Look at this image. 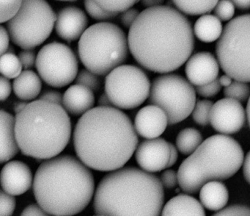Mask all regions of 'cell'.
Listing matches in <instances>:
<instances>
[{
    "instance_id": "cell-1",
    "label": "cell",
    "mask_w": 250,
    "mask_h": 216,
    "mask_svg": "<svg viewBox=\"0 0 250 216\" xmlns=\"http://www.w3.org/2000/svg\"><path fill=\"white\" fill-rule=\"evenodd\" d=\"M128 41L136 61L156 73L179 69L194 48L191 23L181 12L169 6L142 11L130 27Z\"/></svg>"
},
{
    "instance_id": "cell-2",
    "label": "cell",
    "mask_w": 250,
    "mask_h": 216,
    "mask_svg": "<svg viewBox=\"0 0 250 216\" xmlns=\"http://www.w3.org/2000/svg\"><path fill=\"white\" fill-rule=\"evenodd\" d=\"M131 119L114 107H98L81 116L74 132L77 157L87 167L99 171L121 168L138 146Z\"/></svg>"
},
{
    "instance_id": "cell-3",
    "label": "cell",
    "mask_w": 250,
    "mask_h": 216,
    "mask_svg": "<svg viewBox=\"0 0 250 216\" xmlns=\"http://www.w3.org/2000/svg\"><path fill=\"white\" fill-rule=\"evenodd\" d=\"M95 191L93 173L73 156H57L39 166L33 192L38 204L51 216H73L91 201Z\"/></svg>"
},
{
    "instance_id": "cell-4",
    "label": "cell",
    "mask_w": 250,
    "mask_h": 216,
    "mask_svg": "<svg viewBox=\"0 0 250 216\" xmlns=\"http://www.w3.org/2000/svg\"><path fill=\"white\" fill-rule=\"evenodd\" d=\"M94 196L95 213L104 216H160L165 201L160 179L134 167L104 176Z\"/></svg>"
},
{
    "instance_id": "cell-5",
    "label": "cell",
    "mask_w": 250,
    "mask_h": 216,
    "mask_svg": "<svg viewBox=\"0 0 250 216\" xmlns=\"http://www.w3.org/2000/svg\"><path fill=\"white\" fill-rule=\"evenodd\" d=\"M15 132L22 154L48 160L59 155L68 145L71 122L62 105L36 100L16 115Z\"/></svg>"
},
{
    "instance_id": "cell-6",
    "label": "cell",
    "mask_w": 250,
    "mask_h": 216,
    "mask_svg": "<svg viewBox=\"0 0 250 216\" xmlns=\"http://www.w3.org/2000/svg\"><path fill=\"white\" fill-rule=\"evenodd\" d=\"M243 163L244 151L235 139L213 135L181 163L178 170L179 186L187 193H197L207 182L232 177Z\"/></svg>"
},
{
    "instance_id": "cell-7",
    "label": "cell",
    "mask_w": 250,
    "mask_h": 216,
    "mask_svg": "<svg viewBox=\"0 0 250 216\" xmlns=\"http://www.w3.org/2000/svg\"><path fill=\"white\" fill-rule=\"evenodd\" d=\"M128 38L120 26L100 22L86 29L79 41L80 60L98 76H106L128 57Z\"/></svg>"
},
{
    "instance_id": "cell-8",
    "label": "cell",
    "mask_w": 250,
    "mask_h": 216,
    "mask_svg": "<svg viewBox=\"0 0 250 216\" xmlns=\"http://www.w3.org/2000/svg\"><path fill=\"white\" fill-rule=\"evenodd\" d=\"M220 67L237 81L250 82V14L229 21L216 46Z\"/></svg>"
},
{
    "instance_id": "cell-9",
    "label": "cell",
    "mask_w": 250,
    "mask_h": 216,
    "mask_svg": "<svg viewBox=\"0 0 250 216\" xmlns=\"http://www.w3.org/2000/svg\"><path fill=\"white\" fill-rule=\"evenodd\" d=\"M57 15L46 0H24L21 8L8 21L7 29L14 44L33 49L52 33Z\"/></svg>"
},
{
    "instance_id": "cell-10",
    "label": "cell",
    "mask_w": 250,
    "mask_h": 216,
    "mask_svg": "<svg viewBox=\"0 0 250 216\" xmlns=\"http://www.w3.org/2000/svg\"><path fill=\"white\" fill-rule=\"evenodd\" d=\"M149 101L166 113L169 124H176L192 113L197 102L196 90L180 75H161L153 81Z\"/></svg>"
},
{
    "instance_id": "cell-11",
    "label": "cell",
    "mask_w": 250,
    "mask_h": 216,
    "mask_svg": "<svg viewBox=\"0 0 250 216\" xmlns=\"http://www.w3.org/2000/svg\"><path fill=\"white\" fill-rule=\"evenodd\" d=\"M150 88L148 76L132 65L116 68L105 79V92L113 106L122 110L140 107L148 98Z\"/></svg>"
},
{
    "instance_id": "cell-12",
    "label": "cell",
    "mask_w": 250,
    "mask_h": 216,
    "mask_svg": "<svg viewBox=\"0 0 250 216\" xmlns=\"http://www.w3.org/2000/svg\"><path fill=\"white\" fill-rule=\"evenodd\" d=\"M36 66L41 78L54 88L67 86L78 74L75 53L62 43H50L42 47L38 53Z\"/></svg>"
},
{
    "instance_id": "cell-13",
    "label": "cell",
    "mask_w": 250,
    "mask_h": 216,
    "mask_svg": "<svg viewBox=\"0 0 250 216\" xmlns=\"http://www.w3.org/2000/svg\"><path fill=\"white\" fill-rule=\"evenodd\" d=\"M245 119V110L242 104L232 98H222L216 101L210 112V124L222 135H232L239 132Z\"/></svg>"
},
{
    "instance_id": "cell-14",
    "label": "cell",
    "mask_w": 250,
    "mask_h": 216,
    "mask_svg": "<svg viewBox=\"0 0 250 216\" xmlns=\"http://www.w3.org/2000/svg\"><path fill=\"white\" fill-rule=\"evenodd\" d=\"M136 160L140 167L149 173L167 168L170 156V144L163 138L143 141L136 150Z\"/></svg>"
},
{
    "instance_id": "cell-15",
    "label": "cell",
    "mask_w": 250,
    "mask_h": 216,
    "mask_svg": "<svg viewBox=\"0 0 250 216\" xmlns=\"http://www.w3.org/2000/svg\"><path fill=\"white\" fill-rule=\"evenodd\" d=\"M185 72L190 83L196 87L202 86L217 79L219 61L211 53L201 51L188 58Z\"/></svg>"
},
{
    "instance_id": "cell-16",
    "label": "cell",
    "mask_w": 250,
    "mask_h": 216,
    "mask_svg": "<svg viewBox=\"0 0 250 216\" xmlns=\"http://www.w3.org/2000/svg\"><path fill=\"white\" fill-rule=\"evenodd\" d=\"M88 19L80 7L67 6L57 15L55 29L60 38L72 42L81 38L87 29Z\"/></svg>"
},
{
    "instance_id": "cell-17",
    "label": "cell",
    "mask_w": 250,
    "mask_h": 216,
    "mask_svg": "<svg viewBox=\"0 0 250 216\" xmlns=\"http://www.w3.org/2000/svg\"><path fill=\"white\" fill-rule=\"evenodd\" d=\"M33 173L30 167L21 161H10L1 171L2 191L12 195L24 194L31 188Z\"/></svg>"
},
{
    "instance_id": "cell-18",
    "label": "cell",
    "mask_w": 250,
    "mask_h": 216,
    "mask_svg": "<svg viewBox=\"0 0 250 216\" xmlns=\"http://www.w3.org/2000/svg\"><path fill=\"white\" fill-rule=\"evenodd\" d=\"M169 123L166 113L154 104L146 106L139 110L134 120L136 132L146 139L159 138L166 130Z\"/></svg>"
},
{
    "instance_id": "cell-19",
    "label": "cell",
    "mask_w": 250,
    "mask_h": 216,
    "mask_svg": "<svg viewBox=\"0 0 250 216\" xmlns=\"http://www.w3.org/2000/svg\"><path fill=\"white\" fill-rule=\"evenodd\" d=\"M95 104L93 91L83 85H71L63 94L62 107L73 116H83L93 109Z\"/></svg>"
},
{
    "instance_id": "cell-20",
    "label": "cell",
    "mask_w": 250,
    "mask_h": 216,
    "mask_svg": "<svg viewBox=\"0 0 250 216\" xmlns=\"http://www.w3.org/2000/svg\"><path fill=\"white\" fill-rule=\"evenodd\" d=\"M0 162L7 163L14 158L20 148L15 132V119L10 113H0Z\"/></svg>"
},
{
    "instance_id": "cell-21",
    "label": "cell",
    "mask_w": 250,
    "mask_h": 216,
    "mask_svg": "<svg viewBox=\"0 0 250 216\" xmlns=\"http://www.w3.org/2000/svg\"><path fill=\"white\" fill-rule=\"evenodd\" d=\"M201 202L191 195L179 194L167 202L162 216H206Z\"/></svg>"
},
{
    "instance_id": "cell-22",
    "label": "cell",
    "mask_w": 250,
    "mask_h": 216,
    "mask_svg": "<svg viewBox=\"0 0 250 216\" xmlns=\"http://www.w3.org/2000/svg\"><path fill=\"white\" fill-rule=\"evenodd\" d=\"M200 199L205 208L219 211L228 204L229 192L220 181H211L205 184L200 190Z\"/></svg>"
},
{
    "instance_id": "cell-23",
    "label": "cell",
    "mask_w": 250,
    "mask_h": 216,
    "mask_svg": "<svg viewBox=\"0 0 250 216\" xmlns=\"http://www.w3.org/2000/svg\"><path fill=\"white\" fill-rule=\"evenodd\" d=\"M36 72L24 70L18 77L14 79L13 89L17 97L23 101L35 99L41 94L42 80Z\"/></svg>"
},
{
    "instance_id": "cell-24",
    "label": "cell",
    "mask_w": 250,
    "mask_h": 216,
    "mask_svg": "<svg viewBox=\"0 0 250 216\" xmlns=\"http://www.w3.org/2000/svg\"><path fill=\"white\" fill-rule=\"evenodd\" d=\"M223 29L222 22L216 16L205 14L196 21L194 32L200 41L211 43L219 39Z\"/></svg>"
},
{
    "instance_id": "cell-25",
    "label": "cell",
    "mask_w": 250,
    "mask_h": 216,
    "mask_svg": "<svg viewBox=\"0 0 250 216\" xmlns=\"http://www.w3.org/2000/svg\"><path fill=\"white\" fill-rule=\"evenodd\" d=\"M203 142L201 133L194 128L182 129L176 138L177 148L184 155L192 154Z\"/></svg>"
},
{
    "instance_id": "cell-26",
    "label": "cell",
    "mask_w": 250,
    "mask_h": 216,
    "mask_svg": "<svg viewBox=\"0 0 250 216\" xmlns=\"http://www.w3.org/2000/svg\"><path fill=\"white\" fill-rule=\"evenodd\" d=\"M178 10L189 15L200 16L207 14L214 9L219 0H172Z\"/></svg>"
},
{
    "instance_id": "cell-27",
    "label": "cell",
    "mask_w": 250,
    "mask_h": 216,
    "mask_svg": "<svg viewBox=\"0 0 250 216\" xmlns=\"http://www.w3.org/2000/svg\"><path fill=\"white\" fill-rule=\"evenodd\" d=\"M23 66L19 57L12 53H5L0 58V71L2 76L16 79L22 72Z\"/></svg>"
},
{
    "instance_id": "cell-28",
    "label": "cell",
    "mask_w": 250,
    "mask_h": 216,
    "mask_svg": "<svg viewBox=\"0 0 250 216\" xmlns=\"http://www.w3.org/2000/svg\"><path fill=\"white\" fill-rule=\"evenodd\" d=\"M213 104L209 100H198L192 111V119L197 124L206 126L210 123V112Z\"/></svg>"
},
{
    "instance_id": "cell-29",
    "label": "cell",
    "mask_w": 250,
    "mask_h": 216,
    "mask_svg": "<svg viewBox=\"0 0 250 216\" xmlns=\"http://www.w3.org/2000/svg\"><path fill=\"white\" fill-rule=\"evenodd\" d=\"M225 98H232L236 101H244L250 98V86L247 82L235 80L229 86L224 89Z\"/></svg>"
},
{
    "instance_id": "cell-30",
    "label": "cell",
    "mask_w": 250,
    "mask_h": 216,
    "mask_svg": "<svg viewBox=\"0 0 250 216\" xmlns=\"http://www.w3.org/2000/svg\"><path fill=\"white\" fill-rule=\"evenodd\" d=\"M106 11L114 13H122L131 8L140 0H94Z\"/></svg>"
},
{
    "instance_id": "cell-31",
    "label": "cell",
    "mask_w": 250,
    "mask_h": 216,
    "mask_svg": "<svg viewBox=\"0 0 250 216\" xmlns=\"http://www.w3.org/2000/svg\"><path fill=\"white\" fill-rule=\"evenodd\" d=\"M24 0H0V22H8L21 8Z\"/></svg>"
},
{
    "instance_id": "cell-32",
    "label": "cell",
    "mask_w": 250,
    "mask_h": 216,
    "mask_svg": "<svg viewBox=\"0 0 250 216\" xmlns=\"http://www.w3.org/2000/svg\"><path fill=\"white\" fill-rule=\"evenodd\" d=\"M76 84L83 85L91 90L93 92H97L101 88V80L96 73L88 69H83L79 72L75 79Z\"/></svg>"
},
{
    "instance_id": "cell-33",
    "label": "cell",
    "mask_w": 250,
    "mask_h": 216,
    "mask_svg": "<svg viewBox=\"0 0 250 216\" xmlns=\"http://www.w3.org/2000/svg\"><path fill=\"white\" fill-rule=\"evenodd\" d=\"M84 7L89 16L97 21H109L118 16V13L106 11L94 0H84Z\"/></svg>"
},
{
    "instance_id": "cell-34",
    "label": "cell",
    "mask_w": 250,
    "mask_h": 216,
    "mask_svg": "<svg viewBox=\"0 0 250 216\" xmlns=\"http://www.w3.org/2000/svg\"><path fill=\"white\" fill-rule=\"evenodd\" d=\"M215 16L220 21L227 22L233 17L235 14V5L229 0H219L214 9Z\"/></svg>"
},
{
    "instance_id": "cell-35",
    "label": "cell",
    "mask_w": 250,
    "mask_h": 216,
    "mask_svg": "<svg viewBox=\"0 0 250 216\" xmlns=\"http://www.w3.org/2000/svg\"><path fill=\"white\" fill-rule=\"evenodd\" d=\"M16 208V198L14 195L1 191L0 195V216H11Z\"/></svg>"
},
{
    "instance_id": "cell-36",
    "label": "cell",
    "mask_w": 250,
    "mask_h": 216,
    "mask_svg": "<svg viewBox=\"0 0 250 216\" xmlns=\"http://www.w3.org/2000/svg\"><path fill=\"white\" fill-rule=\"evenodd\" d=\"M212 216H250V207L235 204L219 210Z\"/></svg>"
},
{
    "instance_id": "cell-37",
    "label": "cell",
    "mask_w": 250,
    "mask_h": 216,
    "mask_svg": "<svg viewBox=\"0 0 250 216\" xmlns=\"http://www.w3.org/2000/svg\"><path fill=\"white\" fill-rule=\"evenodd\" d=\"M221 88H222V86H221L219 79L217 78L210 83L197 87L195 90L196 92L200 96L204 97V98H210V97L217 95L219 91H221Z\"/></svg>"
},
{
    "instance_id": "cell-38",
    "label": "cell",
    "mask_w": 250,
    "mask_h": 216,
    "mask_svg": "<svg viewBox=\"0 0 250 216\" xmlns=\"http://www.w3.org/2000/svg\"><path fill=\"white\" fill-rule=\"evenodd\" d=\"M37 55L33 49H23L19 54V58L24 70H30L36 64Z\"/></svg>"
},
{
    "instance_id": "cell-39",
    "label": "cell",
    "mask_w": 250,
    "mask_h": 216,
    "mask_svg": "<svg viewBox=\"0 0 250 216\" xmlns=\"http://www.w3.org/2000/svg\"><path fill=\"white\" fill-rule=\"evenodd\" d=\"M161 182L162 185L167 189H172L175 188L177 185H179L178 182V172L174 170H165L161 175Z\"/></svg>"
},
{
    "instance_id": "cell-40",
    "label": "cell",
    "mask_w": 250,
    "mask_h": 216,
    "mask_svg": "<svg viewBox=\"0 0 250 216\" xmlns=\"http://www.w3.org/2000/svg\"><path fill=\"white\" fill-rule=\"evenodd\" d=\"M140 12L135 8H130L122 13L121 16V24L125 28H129L132 26L136 19L140 15Z\"/></svg>"
},
{
    "instance_id": "cell-41",
    "label": "cell",
    "mask_w": 250,
    "mask_h": 216,
    "mask_svg": "<svg viewBox=\"0 0 250 216\" xmlns=\"http://www.w3.org/2000/svg\"><path fill=\"white\" fill-rule=\"evenodd\" d=\"M21 216H50V214L43 210L39 204H33L27 206L23 210Z\"/></svg>"
},
{
    "instance_id": "cell-42",
    "label": "cell",
    "mask_w": 250,
    "mask_h": 216,
    "mask_svg": "<svg viewBox=\"0 0 250 216\" xmlns=\"http://www.w3.org/2000/svg\"><path fill=\"white\" fill-rule=\"evenodd\" d=\"M39 99L45 100V101L62 105L63 96L58 91L49 90V91H44L43 94H42Z\"/></svg>"
},
{
    "instance_id": "cell-43",
    "label": "cell",
    "mask_w": 250,
    "mask_h": 216,
    "mask_svg": "<svg viewBox=\"0 0 250 216\" xmlns=\"http://www.w3.org/2000/svg\"><path fill=\"white\" fill-rule=\"evenodd\" d=\"M11 84L9 79L1 76L0 77V99L5 101L11 94Z\"/></svg>"
},
{
    "instance_id": "cell-44",
    "label": "cell",
    "mask_w": 250,
    "mask_h": 216,
    "mask_svg": "<svg viewBox=\"0 0 250 216\" xmlns=\"http://www.w3.org/2000/svg\"><path fill=\"white\" fill-rule=\"evenodd\" d=\"M10 36L9 32L6 28L4 27L3 26H1L0 27V51H1V55L5 54L8 51V48L10 47Z\"/></svg>"
},
{
    "instance_id": "cell-45",
    "label": "cell",
    "mask_w": 250,
    "mask_h": 216,
    "mask_svg": "<svg viewBox=\"0 0 250 216\" xmlns=\"http://www.w3.org/2000/svg\"><path fill=\"white\" fill-rule=\"evenodd\" d=\"M243 174L250 185V151H248L243 163Z\"/></svg>"
},
{
    "instance_id": "cell-46",
    "label": "cell",
    "mask_w": 250,
    "mask_h": 216,
    "mask_svg": "<svg viewBox=\"0 0 250 216\" xmlns=\"http://www.w3.org/2000/svg\"><path fill=\"white\" fill-rule=\"evenodd\" d=\"M178 158V150L177 147L170 144V156H169V164L167 168L172 167L176 163Z\"/></svg>"
},
{
    "instance_id": "cell-47",
    "label": "cell",
    "mask_w": 250,
    "mask_h": 216,
    "mask_svg": "<svg viewBox=\"0 0 250 216\" xmlns=\"http://www.w3.org/2000/svg\"><path fill=\"white\" fill-rule=\"evenodd\" d=\"M98 104L100 107H113V104L106 92L103 93L99 97Z\"/></svg>"
},
{
    "instance_id": "cell-48",
    "label": "cell",
    "mask_w": 250,
    "mask_h": 216,
    "mask_svg": "<svg viewBox=\"0 0 250 216\" xmlns=\"http://www.w3.org/2000/svg\"><path fill=\"white\" fill-rule=\"evenodd\" d=\"M142 4L146 8L162 6L165 0H140Z\"/></svg>"
},
{
    "instance_id": "cell-49",
    "label": "cell",
    "mask_w": 250,
    "mask_h": 216,
    "mask_svg": "<svg viewBox=\"0 0 250 216\" xmlns=\"http://www.w3.org/2000/svg\"><path fill=\"white\" fill-rule=\"evenodd\" d=\"M240 10L250 9V0H229Z\"/></svg>"
},
{
    "instance_id": "cell-50",
    "label": "cell",
    "mask_w": 250,
    "mask_h": 216,
    "mask_svg": "<svg viewBox=\"0 0 250 216\" xmlns=\"http://www.w3.org/2000/svg\"><path fill=\"white\" fill-rule=\"evenodd\" d=\"M218 79H219V82L220 83L221 86L225 87V88L229 86L232 82V78L229 76V75L226 74V73L222 75Z\"/></svg>"
},
{
    "instance_id": "cell-51",
    "label": "cell",
    "mask_w": 250,
    "mask_h": 216,
    "mask_svg": "<svg viewBox=\"0 0 250 216\" xmlns=\"http://www.w3.org/2000/svg\"><path fill=\"white\" fill-rule=\"evenodd\" d=\"M27 104H28V103H26L25 101H17L14 105V110L16 114H18L20 112L22 111V110L25 108Z\"/></svg>"
},
{
    "instance_id": "cell-52",
    "label": "cell",
    "mask_w": 250,
    "mask_h": 216,
    "mask_svg": "<svg viewBox=\"0 0 250 216\" xmlns=\"http://www.w3.org/2000/svg\"><path fill=\"white\" fill-rule=\"evenodd\" d=\"M247 120H248L249 125H250V98H249L248 102H247Z\"/></svg>"
},
{
    "instance_id": "cell-53",
    "label": "cell",
    "mask_w": 250,
    "mask_h": 216,
    "mask_svg": "<svg viewBox=\"0 0 250 216\" xmlns=\"http://www.w3.org/2000/svg\"><path fill=\"white\" fill-rule=\"evenodd\" d=\"M60 1H75V0H60Z\"/></svg>"
},
{
    "instance_id": "cell-54",
    "label": "cell",
    "mask_w": 250,
    "mask_h": 216,
    "mask_svg": "<svg viewBox=\"0 0 250 216\" xmlns=\"http://www.w3.org/2000/svg\"><path fill=\"white\" fill-rule=\"evenodd\" d=\"M99 216V215H97V216Z\"/></svg>"
},
{
    "instance_id": "cell-55",
    "label": "cell",
    "mask_w": 250,
    "mask_h": 216,
    "mask_svg": "<svg viewBox=\"0 0 250 216\" xmlns=\"http://www.w3.org/2000/svg\"></svg>"
}]
</instances>
